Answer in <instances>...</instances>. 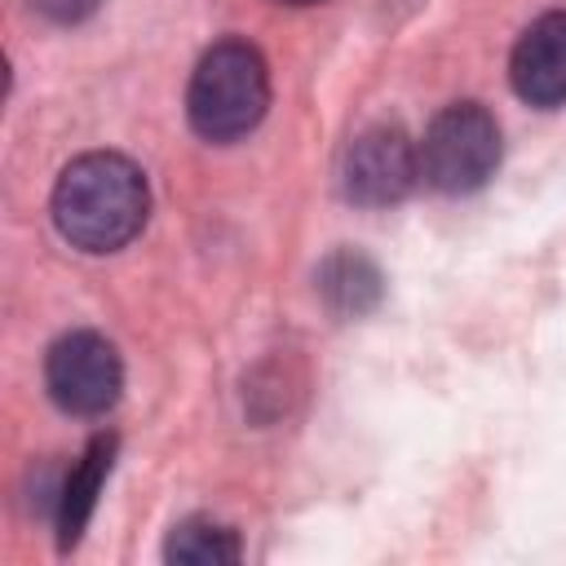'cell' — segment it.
<instances>
[{
    "mask_svg": "<svg viewBox=\"0 0 566 566\" xmlns=\"http://www.w3.org/2000/svg\"><path fill=\"white\" fill-rule=\"evenodd\" d=\"M150 212L146 177L133 159L93 150L62 168L53 186V226L80 252H115L124 248Z\"/></svg>",
    "mask_w": 566,
    "mask_h": 566,
    "instance_id": "6da1fadb",
    "label": "cell"
},
{
    "mask_svg": "<svg viewBox=\"0 0 566 566\" xmlns=\"http://www.w3.org/2000/svg\"><path fill=\"white\" fill-rule=\"evenodd\" d=\"M265 106H270V71L248 40H221L199 57L186 88V115L199 137L208 142L248 137L261 124Z\"/></svg>",
    "mask_w": 566,
    "mask_h": 566,
    "instance_id": "7a4b0ae2",
    "label": "cell"
},
{
    "mask_svg": "<svg viewBox=\"0 0 566 566\" xmlns=\"http://www.w3.org/2000/svg\"><path fill=\"white\" fill-rule=\"evenodd\" d=\"M500 168V124L478 102H451L420 142V172L442 195H473Z\"/></svg>",
    "mask_w": 566,
    "mask_h": 566,
    "instance_id": "3957f363",
    "label": "cell"
},
{
    "mask_svg": "<svg viewBox=\"0 0 566 566\" xmlns=\"http://www.w3.org/2000/svg\"><path fill=\"white\" fill-rule=\"evenodd\" d=\"M49 398L71 416H102L119 402L124 363L119 349L97 332H66L44 358Z\"/></svg>",
    "mask_w": 566,
    "mask_h": 566,
    "instance_id": "277c9868",
    "label": "cell"
},
{
    "mask_svg": "<svg viewBox=\"0 0 566 566\" xmlns=\"http://www.w3.org/2000/svg\"><path fill=\"white\" fill-rule=\"evenodd\" d=\"M420 177V146L398 124H371L363 128L340 164V190L349 203L363 208H389L411 195Z\"/></svg>",
    "mask_w": 566,
    "mask_h": 566,
    "instance_id": "5b68a950",
    "label": "cell"
},
{
    "mask_svg": "<svg viewBox=\"0 0 566 566\" xmlns=\"http://www.w3.org/2000/svg\"><path fill=\"white\" fill-rule=\"evenodd\" d=\"M509 80L531 106L566 102V9H553L522 31L509 57Z\"/></svg>",
    "mask_w": 566,
    "mask_h": 566,
    "instance_id": "8992f818",
    "label": "cell"
},
{
    "mask_svg": "<svg viewBox=\"0 0 566 566\" xmlns=\"http://www.w3.org/2000/svg\"><path fill=\"white\" fill-rule=\"evenodd\" d=\"M111 455H115V438H106V433L93 438L88 451L80 455V464L71 469V478L62 482V495H57V539H62V548H71L84 535V526L97 509V491L111 473Z\"/></svg>",
    "mask_w": 566,
    "mask_h": 566,
    "instance_id": "52a82bcc",
    "label": "cell"
},
{
    "mask_svg": "<svg viewBox=\"0 0 566 566\" xmlns=\"http://www.w3.org/2000/svg\"><path fill=\"white\" fill-rule=\"evenodd\" d=\"M318 283H323V296L340 314H363V310H371L380 301V270L363 252H336L323 265Z\"/></svg>",
    "mask_w": 566,
    "mask_h": 566,
    "instance_id": "ba28073f",
    "label": "cell"
},
{
    "mask_svg": "<svg viewBox=\"0 0 566 566\" xmlns=\"http://www.w3.org/2000/svg\"><path fill=\"white\" fill-rule=\"evenodd\" d=\"M239 553H243L239 535L208 517H190V522L172 526V535L164 544V557L181 562V566H230V562H239Z\"/></svg>",
    "mask_w": 566,
    "mask_h": 566,
    "instance_id": "9c48e42d",
    "label": "cell"
},
{
    "mask_svg": "<svg viewBox=\"0 0 566 566\" xmlns=\"http://www.w3.org/2000/svg\"><path fill=\"white\" fill-rule=\"evenodd\" d=\"M102 0H35V9L53 22H84L88 13H97Z\"/></svg>",
    "mask_w": 566,
    "mask_h": 566,
    "instance_id": "30bf717a",
    "label": "cell"
},
{
    "mask_svg": "<svg viewBox=\"0 0 566 566\" xmlns=\"http://www.w3.org/2000/svg\"><path fill=\"white\" fill-rule=\"evenodd\" d=\"M279 4H323V0H279Z\"/></svg>",
    "mask_w": 566,
    "mask_h": 566,
    "instance_id": "8fae6325",
    "label": "cell"
}]
</instances>
